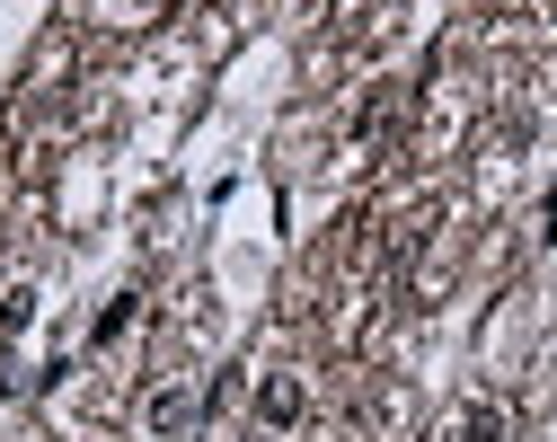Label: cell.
I'll list each match as a JSON object with an SVG mask.
<instances>
[{
    "mask_svg": "<svg viewBox=\"0 0 557 442\" xmlns=\"http://www.w3.org/2000/svg\"><path fill=\"white\" fill-rule=\"evenodd\" d=\"M257 407H265V425H293V416H301V381H293V372H274V381L257 390Z\"/></svg>",
    "mask_w": 557,
    "mask_h": 442,
    "instance_id": "7a4b0ae2",
    "label": "cell"
},
{
    "mask_svg": "<svg viewBox=\"0 0 557 442\" xmlns=\"http://www.w3.org/2000/svg\"><path fill=\"white\" fill-rule=\"evenodd\" d=\"M451 442H496V407H469V416L451 425Z\"/></svg>",
    "mask_w": 557,
    "mask_h": 442,
    "instance_id": "3957f363",
    "label": "cell"
},
{
    "mask_svg": "<svg viewBox=\"0 0 557 442\" xmlns=\"http://www.w3.org/2000/svg\"><path fill=\"white\" fill-rule=\"evenodd\" d=\"M143 425H151V442H177V433L195 425V390H160V398L143 407Z\"/></svg>",
    "mask_w": 557,
    "mask_h": 442,
    "instance_id": "6da1fadb",
    "label": "cell"
}]
</instances>
